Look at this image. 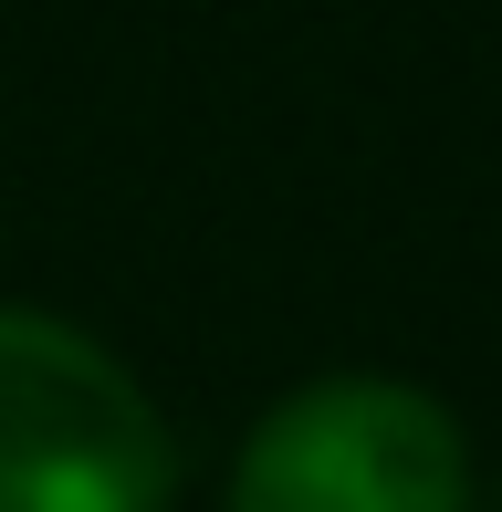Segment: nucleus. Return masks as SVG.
I'll use <instances>...</instances> for the list:
<instances>
[{
  "label": "nucleus",
  "mask_w": 502,
  "mask_h": 512,
  "mask_svg": "<svg viewBox=\"0 0 502 512\" xmlns=\"http://www.w3.org/2000/svg\"><path fill=\"white\" fill-rule=\"evenodd\" d=\"M178 439L95 335L0 304V512H168Z\"/></svg>",
  "instance_id": "nucleus-1"
},
{
  "label": "nucleus",
  "mask_w": 502,
  "mask_h": 512,
  "mask_svg": "<svg viewBox=\"0 0 502 512\" xmlns=\"http://www.w3.org/2000/svg\"><path fill=\"white\" fill-rule=\"evenodd\" d=\"M471 460L440 398L398 377H325L251 429L231 512H461Z\"/></svg>",
  "instance_id": "nucleus-2"
}]
</instances>
